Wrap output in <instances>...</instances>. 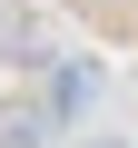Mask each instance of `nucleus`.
Here are the masks:
<instances>
[{"label":"nucleus","instance_id":"nucleus-3","mask_svg":"<svg viewBox=\"0 0 138 148\" xmlns=\"http://www.w3.org/2000/svg\"><path fill=\"white\" fill-rule=\"evenodd\" d=\"M59 148H138V138H118V128H69Z\"/></svg>","mask_w":138,"mask_h":148},{"label":"nucleus","instance_id":"nucleus-2","mask_svg":"<svg viewBox=\"0 0 138 148\" xmlns=\"http://www.w3.org/2000/svg\"><path fill=\"white\" fill-rule=\"evenodd\" d=\"M49 138H59L49 109H0V148H49Z\"/></svg>","mask_w":138,"mask_h":148},{"label":"nucleus","instance_id":"nucleus-1","mask_svg":"<svg viewBox=\"0 0 138 148\" xmlns=\"http://www.w3.org/2000/svg\"><path fill=\"white\" fill-rule=\"evenodd\" d=\"M40 109H49L59 128H69V119H89V109H99V69H89V59H49V79H40Z\"/></svg>","mask_w":138,"mask_h":148}]
</instances>
